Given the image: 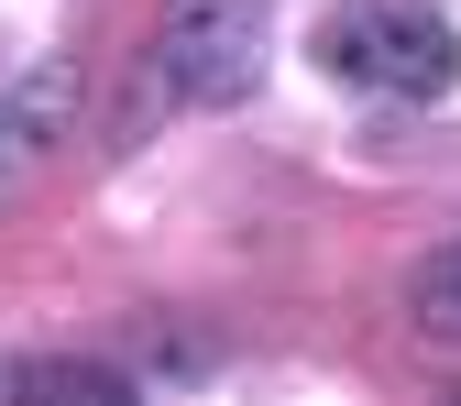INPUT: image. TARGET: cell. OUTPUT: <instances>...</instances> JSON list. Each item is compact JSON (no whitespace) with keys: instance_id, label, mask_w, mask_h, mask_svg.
I'll return each instance as SVG.
<instances>
[{"instance_id":"cell-5","label":"cell","mask_w":461,"mask_h":406,"mask_svg":"<svg viewBox=\"0 0 461 406\" xmlns=\"http://www.w3.org/2000/svg\"><path fill=\"white\" fill-rule=\"evenodd\" d=\"M418 319H429L439 340H461V242L418 264Z\"/></svg>"},{"instance_id":"cell-2","label":"cell","mask_w":461,"mask_h":406,"mask_svg":"<svg viewBox=\"0 0 461 406\" xmlns=\"http://www.w3.org/2000/svg\"><path fill=\"white\" fill-rule=\"evenodd\" d=\"M264 55H275V0H165V33H154V67L176 99L230 110L264 88Z\"/></svg>"},{"instance_id":"cell-4","label":"cell","mask_w":461,"mask_h":406,"mask_svg":"<svg viewBox=\"0 0 461 406\" xmlns=\"http://www.w3.org/2000/svg\"><path fill=\"white\" fill-rule=\"evenodd\" d=\"M0 395H122V374L110 363H12Z\"/></svg>"},{"instance_id":"cell-3","label":"cell","mask_w":461,"mask_h":406,"mask_svg":"<svg viewBox=\"0 0 461 406\" xmlns=\"http://www.w3.org/2000/svg\"><path fill=\"white\" fill-rule=\"evenodd\" d=\"M67 110H77V77L67 67H33L12 99H0V187H12L23 165H44V143L67 132Z\"/></svg>"},{"instance_id":"cell-1","label":"cell","mask_w":461,"mask_h":406,"mask_svg":"<svg viewBox=\"0 0 461 406\" xmlns=\"http://www.w3.org/2000/svg\"><path fill=\"white\" fill-rule=\"evenodd\" d=\"M319 67L374 88V99H450L461 33L429 12V0H340V12L319 23Z\"/></svg>"}]
</instances>
